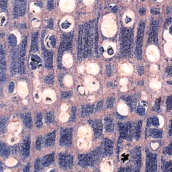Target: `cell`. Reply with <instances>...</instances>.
<instances>
[{
    "label": "cell",
    "instance_id": "1",
    "mask_svg": "<svg viewBox=\"0 0 172 172\" xmlns=\"http://www.w3.org/2000/svg\"><path fill=\"white\" fill-rule=\"evenodd\" d=\"M106 156H111L101 143L100 146L85 154L79 155L78 164L82 168L87 169L94 167L99 164Z\"/></svg>",
    "mask_w": 172,
    "mask_h": 172
},
{
    "label": "cell",
    "instance_id": "2",
    "mask_svg": "<svg viewBox=\"0 0 172 172\" xmlns=\"http://www.w3.org/2000/svg\"><path fill=\"white\" fill-rule=\"evenodd\" d=\"M135 122L129 121L123 123L119 122L118 129L120 139L121 140L125 139L131 141L135 139Z\"/></svg>",
    "mask_w": 172,
    "mask_h": 172
},
{
    "label": "cell",
    "instance_id": "3",
    "mask_svg": "<svg viewBox=\"0 0 172 172\" xmlns=\"http://www.w3.org/2000/svg\"><path fill=\"white\" fill-rule=\"evenodd\" d=\"M55 152H52L42 158H37L34 163V171L43 170L52 165L55 161Z\"/></svg>",
    "mask_w": 172,
    "mask_h": 172
},
{
    "label": "cell",
    "instance_id": "4",
    "mask_svg": "<svg viewBox=\"0 0 172 172\" xmlns=\"http://www.w3.org/2000/svg\"><path fill=\"white\" fill-rule=\"evenodd\" d=\"M146 160L145 171L156 172L157 170V155L155 153L150 151L148 148L145 149Z\"/></svg>",
    "mask_w": 172,
    "mask_h": 172
},
{
    "label": "cell",
    "instance_id": "5",
    "mask_svg": "<svg viewBox=\"0 0 172 172\" xmlns=\"http://www.w3.org/2000/svg\"><path fill=\"white\" fill-rule=\"evenodd\" d=\"M73 134L72 129L61 128L60 132V145L67 147L71 146L72 144Z\"/></svg>",
    "mask_w": 172,
    "mask_h": 172
},
{
    "label": "cell",
    "instance_id": "6",
    "mask_svg": "<svg viewBox=\"0 0 172 172\" xmlns=\"http://www.w3.org/2000/svg\"><path fill=\"white\" fill-rule=\"evenodd\" d=\"M27 0H13V17L18 19L25 14Z\"/></svg>",
    "mask_w": 172,
    "mask_h": 172
},
{
    "label": "cell",
    "instance_id": "7",
    "mask_svg": "<svg viewBox=\"0 0 172 172\" xmlns=\"http://www.w3.org/2000/svg\"><path fill=\"white\" fill-rule=\"evenodd\" d=\"M27 44V38L25 37L22 41L18 50V70L21 74H23L25 73L24 61Z\"/></svg>",
    "mask_w": 172,
    "mask_h": 172
},
{
    "label": "cell",
    "instance_id": "8",
    "mask_svg": "<svg viewBox=\"0 0 172 172\" xmlns=\"http://www.w3.org/2000/svg\"><path fill=\"white\" fill-rule=\"evenodd\" d=\"M58 164L61 169L69 170L73 166V156L69 153H60L59 155Z\"/></svg>",
    "mask_w": 172,
    "mask_h": 172
},
{
    "label": "cell",
    "instance_id": "9",
    "mask_svg": "<svg viewBox=\"0 0 172 172\" xmlns=\"http://www.w3.org/2000/svg\"><path fill=\"white\" fill-rule=\"evenodd\" d=\"M131 158L134 163L133 166L134 171H140L142 163V150L140 147H137L130 152Z\"/></svg>",
    "mask_w": 172,
    "mask_h": 172
},
{
    "label": "cell",
    "instance_id": "10",
    "mask_svg": "<svg viewBox=\"0 0 172 172\" xmlns=\"http://www.w3.org/2000/svg\"><path fill=\"white\" fill-rule=\"evenodd\" d=\"M103 55L106 58H112L116 52V47L115 43L111 42H106L102 44Z\"/></svg>",
    "mask_w": 172,
    "mask_h": 172
},
{
    "label": "cell",
    "instance_id": "11",
    "mask_svg": "<svg viewBox=\"0 0 172 172\" xmlns=\"http://www.w3.org/2000/svg\"><path fill=\"white\" fill-rule=\"evenodd\" d=\"M56 132L54 130L42 136V148H50L55 145Z\"/></svg>",
    "mask_w": 172,
    "mask_h": 172
},
{
    "label": "cell",
    "instance_id": "12",
    "mask_svg": "<svg viewBox=\"0 0 172 172\" xmlns=\"http://www.w3.org/2000/svg\"><path fill=\"white\" fill-rule=\"evenodd\" d=\"M31 139L29 135L24 139L22 142L20 149L21 156L24 160L26 159L29 155L30 150Z\"/></svg>",
    "mask_w": 172,
    "mask_h": 172
},
{
    "label": "cell",
    "instance_id": "13",
    "mask_svg": "<svg viewBox=\"0 0 172 172\" xmlns=\"http://www.w3.org/2000/svg\"><path fill=\"white\" fill-rule=\"evenodd\" d=\"M84 84L87 89L92 91H98L100 88V84L96 79L90 75H88L84 79Z\"/></svg>",
    "mask_w": 172,
    "mask_h": 172
},
{
    "label": "cell",
    "instance_id": "14",
    "mask_svg": "<svg viewBox=\"0 0 172 172\" xmlns=\"http://www.w3.org/2000/svg\"><path fill=\"white\" fill-rule=\"evenodd\" d=\"M89 124L93 129L96 138H99L102 135L103 125L102 120H90Z\"/></svg>",
    "mask_w": 172,
    "mask_h": 172
},
{
    "label": "cell",
    "instance_id": "15",
    "mask_svg": "<svg viewBox=\"0 0 172 172\" xmlns=\"http://www.w3.org/2000/svg\"><path fill=\"white\" fill-rule=\"evenodd\" d=\"M6 63L5 60V53L3 46H1V82L3 83L5 80V71Z\"/></svg>",
    "mask_w": 172,
    "mask_h": 172
},
{
    "label": "cell",
    "instance_id": "16",
    "mask_svg": "<svg viewBox=\"0 0 172 172\" xmlns=\"http://www.w3.org/2000/svg\"><path fill=\"white\" fill-rule=\"evenodd\" d=\"M119 71L125 76H130L133 72V67L129 63H125L119 66Z\"/></svg>",
    "mask_w": 172,
    "mask_h": 172
},
{
    "label": "cell",
    "instance_id": "17",
    "mask_svg": "<svg viewBox=\"0 0 172 172\" xmlns=\"http://www.w3.org/2000/svg\"><path fill=\"white\" fill-rule=\"evenodd\" d=\"M11 72L13 76H15L17 71L16 50L15 47H13L11 51Z\"/></svg>",
    "mask_w": 172,
    "mask_h": 172
},
{
    "label": "cell",
    "instance_id": "18",
    "mask_svg": "<svg viewBox=\"0 0 172 172\" xmlns=\"http://www.w3.org/2000/svg\"><path fill=\"white\" fill-rule=\"evenodd\" d=\"M45 59L46 68L48 70L51 69L53 66V52L48 50H45L44 53Z\"/></svg>",
    "mask_w": 172,
    "mask_h": 172
},
{
    "label": "cell",
    "instance_id": "19",
    "mask_svg": "<svg viewBox=\"0 0 172 172\" xmlns=\"http://www.w3.org/2000/svg\"><path fill=\"white\" fill-rule=\"evenodd\" d=\"M20 117L24 125L27 128L30 129L32 125V119L31 114L30 113H26L22 114Z\"/></svg>",
    "mask_w": 172,
    "mask_h": 172
},
{
    "label": "cell",
    "instance_id": "20",
    "mask_svg": "<svg viewBox=\"0 0 172 172\" xmlns=\"http://www.w3.org/2000/svg\"><path fill=\"white\" fill-rule=\"evenodd\" d=\"M13 153V147H9L6 144L1 142V155L4 158H7L11 153Z\"/></svg>",
    "mask_w": 172,
    "mask_h": 172
},
{
    "label": "cell",
    "instance_id": "21",
    "mask_svg": "<svg viewBox=\"0 0 172 172\" xmlns=\"http://www.w3.org/2000/svg\"><path fill=\"white\" fill-rule=\"evenodd\" d=\"M105 125L106 131L111 133L114 130V123L113 118L108 116L105 119Z\"/></svg>",
    "mask_w": 172,
    "mask_h": 172
},
{
    "label": "cell",
    "instance_id": "22",
    "mask_svg": "<svg viewBox=\"0 0 172 172\" xmlns=\"http://www.w3.org/2000/svg\"><path fill=\"white\" fill-rule=\"evenodd\" d=\"M86 69L88 73L93 75L97 74L100 70L98 65L95 63H91L88 64Z\"/></svg>",
    "mask_w": 172,
    "mask_h": 172
},
{
    "label": "cell",
    "instance_id": "23",
    "mask_svg": "<svg viewBox=\"0 0 172 172\" xmlns=\"http://www.w3.org/2000/svg\"><path fill=\"white\" fill-rule=\"evenodd\" d=\"M95 111L94 106L93 105H86L83 107L81 109V115L84 117L89 116Z\"/></svg>",
    "mask_w": 172,
    "mask_h": 172
},
{
    "label": "cell",
    "instance_id": "24",
    "mask_svg": "<svg viewBox=\"0 0 172 172\" xmlns=\"http://www.w3.org/2000/svg\"><path fill=\"white\" fill-rule=\"evenodd\" d=\"M161 170L162 172H172V160L167 161L164 158L161 160Z\"/></svg>",
    "mask_w": 172,
    "mask_h": 172
},
{
    "label": "cell",
    "instance_id": "25",
    "mask_svg": "<svg viewBox=\"0 0 172 172\" xmlns=\"http://www.w3.org/2000/svg\"><path fill=\"white\" fill-rule=\"evenodd\" d=\"M143 120H140L135 122V139L138 140L140 137L142 133Z\"/></svg>",
    "mask_w": 172,
    "mask_h": 172
},
{
    "label": "cell",
    "instance_id": "26",
    "mask_svg": "<svg viewBox=\"0 0 172 172\" xmlns=\"http://www.w3.org/2000/svg\"><path fill=\"white\" fill-rule=\"evenodd\" d=\"M160 126L159 120L156 117H152L147 119L146 122V129L152 126L158 127Z\"/></svg>",
    "mask_w": 172,
    "mask_h": 172
},
{
    "label": "cell",
    "instance_id": "27",
    "mask_svg": "<svg viewBox=\"0 0 172 172\" xmlns=\"http://www.w3.org/2000/svg\"><path fill=\"white\" fill-rule=\"evenodd\" d=\"M162 131L160 130L156 129H150L148 130V135L154 139H160L162 136Z\"/></svg>",
    "mask_w": 172,
    "mask_h": 172
},
{
    "label": "cell",
    "instance_id": "28",
    "mask_svg": "<svg viewBox=\"0 0 172 172\" xmlns=\"http://www.w3.org/2000/svg\"><path fill=\"white\" fill-rule=\"evenodd\" d=\"M32 62L31 63L32 69H35L38 67L39 64L42 63V60L39 57L35 55H33L32 57Z\"/></svg>",
    "mask_w": 172,
    "mask_h": 172
},
{
    "label": "cell",
    "instance_id": "29",
    "mask_svg": "<svg viewBox=\"0 0 172 172\" xmlns=\"http://www.w3.org/2000/svg\"><path fill=\"white\" fill-rule=\"evenodd\" d=\"M145 104L144 102H140L137 107L136 108V111L139 115L140 116L144 115L145 114L146 109H145Z\"/></svg>",
    "mask_w": 172,
    "mask_h": 172
},
{
    "label": "cell",
    "instance_id": "30",
    "mask_svg": "<svg viewBox=\"0 0 172 172\" xmlns=\"http://www.w3.org/2000/svg\"><path fill=\"white\" fill-rule=\"evenodd\" d=\"M45 120L48 125H51L55 122V115L54 113L52 112L47 113L45 116Z\"/></svg>",
    "mask_w": 172,
    "mask_h": 172
},
{
    "label": "cell",
    "instance_id": "31",
    "mask_svg": "<svg viewBox=\"0 0 172 172\" xmlns=\"http://www.w3.org/2000/svg\"><path fill=\"white\" fill-rule=\"evenodd\" d=\"M38 35L37 32H35L33 35L31 47V51L32 52L36 51L37 50Z\"/></svg>",
    "mask_w": 172,
    "mask_h": 172
},
{
    "label": "cell",
    "instance_id": "32",
    "mask_svg": "<svg viewBox=\"0 0 172 172\" xmlns=\"http://www.w3.org/2000/svg\"><path fill=\"white\" fill-rule=\"evenodd\" d=\"M8 118L7 117H2L1 119V131L2 134L5 133L6 126L8 122Z\"/></svg>",
    "mask_w": 172,
    "mask_h": 172
},
{
    "label": "cell",
    "instance_id": "33",
    "mask_svg": "<svg viewBox=\"0 0 172 172\" xmlns=\"http://www.w3.org/2000/svg\"><path fill=\"white\" fill-rule=\"evenodd\" d=\"M8 41L9 45L13 47H15L17 45L16 38L14 35L11 34L9 36Z\"/></svg>",
    "mask_w": 172,
    "mask_h": 172
},
{
    "label": "cell",
    "instance_id": "34",
    "mask_svg": "<svg viewBox=\"0 0 172 172\" xmlns=\"http://www.w3.org/2000/svg\"><path fill=\"white\" fill-rule=\"evenodd\" d=\"M163 153L165 155L172 156V142L164 148Z\"/></svg>",
    "mask_w": 172,
    "mask_h": 172
},
{
    "label": "cell",
    "instance_id": "35",
    "mask_svg": "<svg viewBox=\"0 0 172 172\" xmlns=\"http://www.w3.org/2000/svg\"><path fill=\"white\" fill-rule=\"evenodd\" d=\"M44 82L46 84L51 85L54 82V77L52 74H50L46 77L44 79Z\"/></svg>",
    "mask_w": 172,
    "mask_h": 172
},
{
    "label": "cell",
    "instance_id": "36",
    "mask_svg": "<svg viewBox=\"0 0 172 172\" xmlns=\"http://www.w3.org/2000/svg\"><path fill=\"white\" fill-rule=\"evenodd\" d=\"M71 115L70 118L69 122L74 121L76 120L77 115V109L76 107H73L71 110Z\"/></svg>",
    "mask_w": 172,
    "mask_h": 172
},
{
    "label": "cell",
    "instance_id": "37",
    "mask_svg": "<svg viewBox=\"0 0 172 172\" xmlns=\"http://www.w3.org/2000/svg\"><path fill=\"white\" fill-rule=\"evenodd\" d=\"M37 126L38 128H41L42 125V114L41 113H37L36 115Z\"/></svg>",
    "mask_w": 172,
    "mask_h": 172
},
{
    "label": "cell",
    "instance_id": "38",
    "mask_svg": "<svg viewBox=\"0 0 172 172\" xmlns=\"http://www.w3.org/2000/svg\"><path fill=\"white\" fill-rule=\"evenodd\" d=\"M42 135H40L38 136L37 140L36 146V149L38 151L40 150L42 148Z\"/></svg>",
    "mask_w": 172,
    "mask_h": 172
},
{
    "label": "cell",
    "instance_id": "39",
    "mask_svg": "<svg viewBox=\"0 0 172 172\" xmlns=\"http://www.w3.org/2000/svg\"><path fill=\"white\" fill-rule=\"evenodd\" d=\"M172 110V96L169 98L166 102V111L169 112Z\"/></svg>",
    "mask_w": 172,
    "mask_h": 172
},
{
    "label": "cell",
    "instance_id": "40",
    "mask_svg": "<svg viewBox=\"0 0 172 172\" xmlns=\"http://www.w3.org/2000/svg\"><path fill=\"white\" fill-rule=\"evenodd\" d=\"M54 7V0H47V8L48 10H52Z\"/></svg>",
    "mask_w": 172,
    "mask_h": 172
},
{
    "label": "cell",
    "instance_id": "41",
    "mask_svg": "<svg viewBox=\"0 0 172 172\" xmlns=\"http://www.w3.org/2000/svg\"><path fill=\"white\" fill-rule=\"evenodd\" d=\"M128 80L126 78H122L120 81V84L122 86H126L128 83Z\"/></svg>",
    "mask_w": 172,
    "mask_h": 172
},
{
    "label": "cell",
    "instance_id": "42",
    "mask_svg": "<svg viewBox=\"0 0 172 172\" xmlns=\"http://www.w3.org/2000/svg\"><path fill=\"white\" fill-rule=\"evenodd\" d=\"M49 39L50 41L51 45L52 47H55L56 45V41L54 36V35H52L50 37Z\"/></svg>",
    "mask_w": 172,
    "mask_h": 172
},
{
    "label": "cell",
    "instance_id": "43",
    "mask_svg": "<svg viewBox=\"0 0 172 172\" xmlns=\"http://www.w3.org/2000/svg\"><path fill=\"white\" fill-rule=\"evenodd\" d=\"M15 87L14 83L13 82H11L9 84L8 86V90L10 92V93H12L13 92V90H14Z\"/></svg>",
    "mask_w": 172,
    "mask_h": 172
},
{
    "label": "cell",
    "instance_id": "44",
    "mask_svg": "<svg viewBox=\"0 0 172 172\" xmlns=\"http://www.w3.org/2000/svg\"><path fill=\"white\" fill-rule=\"evenodd\" d=\"M168 135L169 136H172V116L169 126Z\"/></svg>",
    "mask_w": 172,
    "mask_h": 172
},
{
    "label": "cell",
    "instance_id": "45",
    "mask_svg": "<svg viewBox=\"0 0 172 172\" xmlns=\"http://www.w3.org/2000/svg\"><path fill=\"white\" fill-rule=\"evenodd\" d=\"M152 14L154 15H159L160 13V11L159 9L156 8H153L151 11Z\"/></svg>",
    "mask_w": 172,
    "mask_h": 172
},
{
    "label": "cell",
    "instance_id": "46",
    "mask_svg": "<svg viewBox=\"0 0 172 172\" xmlns=\"http://www.w3.org/2000/svg\"><path fill=\"white\" fill-rule=\"evenodd\" d=\"M7 0H1V8L3 10L6 9Z\"/></svg>",
    "mask_w": 172,
    "mask_h": 172
},
{
    "label": "cell",
    "instance_id": "47",
    "mask_svg": "<svg viewBox=\"0 0 172 172\" xmlns=\"http://www.w3.org/2000/svg\"><path fill=\"white\" fill-rule=\"evenodd\" d=\"M69 96L67 92H62L61 94V98L62 99H67Z\"/></svg>",
    "mask_w": 172,
    "mask_h": 172
},
{
    "label": "cell",
    "instance_id": "48",
    "mask_svg": "<svg viewBox=\"0 0 172 172\" xmlns=\"http://www.w3.org/2000/svg\"><path fill=\"white\" fill-rule=\"evenodd\" d=\"M30 168V163H28V164L24 167V168L23 169V171L24 172H28L29 171Z\"/></svg>",
    "mask_w": 172,
    "mask_h": 172
},
{
    "label": "cell",
    "instance_id": "49",
    "mask_svg": "<svg viewBox=\"0 0 172 172\" xmlns=\"http://www.w3.org/2000/svg\"><path fill=\"white\" fill-rule=\"evenodd\" d=\"M116 116L119 119V120H124L126 118V117L122 116L117 113H116Z\"/></svg>",
    "mask_w": 172,
    "mask_h": 172
},
{
    "label": "cell",
    "instance_id": "50",
    "mask_svg": "<svg viewBox=\"0 0 172 172\" xmlns=\"http://www.w3.org/2000/svg\"><path fill=\"white\" fill-rule=\"evenodd\" d=\"M127 91V87L126 86H123L121 89V91L123 92H126Z\"/></svg>",
    "mask_w": 172,
    "mask_h": 172
},
{
    "label": "cell",
    "instance_id": "51",
    "mask_svg": "<svg viewBox=\"0 0 172 172\" xmlns=\"http://www.w3.org/2000/svg\"><path fill=\"white\" fill-rule=\"evenodd\" d=\"M140 12V14L142 15H143L145 14V10L144 8H142V9H141Z\"/></svg>",
    "mask_w": 172,
    "mask_h": 172
},
{
    "label": "cell",
    "instance_id": "52",
    "mask_svg": "<svg viewBox=\"0 0 172 172\" xmlns=\"http://www.w3.org/2000/svg\"><path fill=\"white\" fill-rule=\"evenodd\" d=\"M3 164L2 162H1V165H0V171L1 172L2 170H3Z\"/></svg>",
    "mask_w": 172,
    "mask_h": 172
},
{
    "label": "cell",
    "instance_id": "53",
    "mask_svg": "<svg viewBox=\"0 0 172 172\" xmlns=\"http://www.w3.org/2000/svg\"><path fill=\"white\" fill-rule=\"evenodd\" d=\"M140 1L143 2H144L145 0H140Z\"/></svg>",
    "mask_w": 172,
    "mask_h": 172
}]
</instances>
